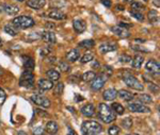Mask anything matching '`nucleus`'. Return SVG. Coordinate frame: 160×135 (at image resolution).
I'll return each mask as SVG.
<instances>
[{
  "label": "nucleus",
  "mask_w": 160,
  "mask_h": 135,
  "mask_svg": "<svg viewBox=\"0 0 160 135\" xmlns=\"http://www.w3.org/2000/svg\"><path fill=\"white\" fill-rule=\"evenodd\" d=\"M154 4H155V6H156L157 7H160V4H159V0H154Z\"/></svg>",
  "instance_id": "53"
},
{
  "label": "nucleus",
  "mask_w": 160,
  "mask_h": 135,
  "mask_svg": "<svg viewBox=\"0 0 160 135\" xmlns=\"http://www.w3.org/2000/svg\"><path fill=\"white\" fill-rule=\"evenodd\" d=\"M59 68L62 72H68L71 70V66L66 63V62H60L59 63Z\"/></svg>",
  "instance_id": "36"
},
{
  "label": "nucleus",
  "mask_w": 160,
  "mask_h": 135,
  "mask_svg": "<svg viewBox=\"0 0 160 135\" xmlns=\"http://www.w3.org/2000/svg\"><path fill=\"white\" fill-rule=\"evenodd\" d=\"M73 27H74V30L76 31L77 33H82L87 29V24H86V22L82 19H75L73 22Z\"/></svg>",
  "instance_id": "14"
},
{
  "label": "nucleus",
  "mask_w": 160,
  "mask_h": 135,
  "mask_svg": "<svg viewBox=\"0 0 160 135\" xmlns=\"http://www.w3.org/2000/svg\"><path fill=\"white\" fill-rule=\"evenodd\" d=\"M102 130V124L94 120H88L82 123L81 131L83 135H98Z\"/></svg>",
  "instance_id": "2"
},
{
  "label": "nucleus",
  "mask_w": 160,
  "mask_h": 135,
  "mask_svg": "<svg viewBox=\"0 0 160 135\" xmlns=\"http://www.w3.org/2000/svg\"><path fill=\"white\" fill-rule=\"evenodd\" d=\"M19 85L26 88H32L34 85V75L30 70H25L20 76Z\"/></svg>",
  "instance_id": "4"
},
{
  "label": "nucleus",
  "mask_w": 160,
  "mask_h": 135,
  "mask_svg": "<svg viewBox=\"0 0 160 135\" xmlns=\"http://www.w3.org/2000/svg\"><path fill=\"white\" fill-rule=\"evenodd\" d=\"M94 45H95V43H94V41H93V40L82 41H80V43L78 44V46L80 48H86V49L94 47Z\"/></svg>",
  "instance_id": "30"
},
{
  "label": "nucleus",
  "mask_w": 160,
  "mask_h": 135,
  "mask_svg": "<svg viewBox=\"0 0 160 135\" xmlns=\"http://www.w3.org/2000/svg\"><path fill=\"white\" fill-rule=\"evenodd\" d=\"M120 27H122V28H125V29H127V28H130V27H132V25L131 24H125V22H120Z\"/></svg>",
  "instance_id": "46"
},
{
  "label": "nucleus",
  "mask_w": 160,
  "mask_h": 135,
  "mask_svg": "<svg viewBox=\"0 0 160 135\" xmlns=\"http://www.w3.org/2000/svg\"><path fill=\"white\" fill-rule=\"evenodd\" d=\"M59 130V126L56 121H48L46 124V131L50 134H56Z\"/></svg>",
  "instance_id": "24"
},
{
  "label": "nucleus",
  "mask_w": 160,
  "mask_h": 135,
  "mask_svg": "<svg viewBox=\"0 0 160 135\" xmlns=\"http://www.w3.org/2000/svg\"><path fill=\"white\" fill-rule=\"evenodd\" d=\"M92 68H95V67H96V68H99V63H98V61H96V60H94L93 59L92 60Z\"/></svg>",
  "instance_id": "47"
},
{
  "label": "nucleus",
  "mask_w": 160,
  "mask_h": 135,
  "mask_svg": "<svg viewBox=\"0 0 160 135\" xmlns=\"http://www.w3.org/2000/svg\"><path fill=\"white\" fill-rule=\"evenodd\" d=\"M102 97H104V99L107 101H112L118 97V92L114 89V88H108V89H106L104 92Z\"/></svg>",
  "instance_id": "16"
},
{
  "label": "nucleus",
  "mask_w": 160,
  "mask_h": 135,
  "mask_svg": "<svg viewBox=\"0 0 160 135\" xmlns=\"http://www.w3.org/2000/svg\"><path fill=\"white\" fill-rule=\"evenodd\" d=\"M128 108L130 110V112H133V113H149V112H151V108H149L138 102L130 103V104L128 105Z\"/></svg>",
  "instance_id": "8"
},
{
  "label": "nucleus",
  "mask_w": 160,
  "mask_h": 135,
  "mask_svg": "<svg viewBox=\"0 0 160 135\" xmlns=\"http://www.w3.org/2000/svg\"><path fill=\"white\" fill-rule=\"evenodd\" d=\"M17 135H28L26 132H24V131H19L18 133H17Z\"/></svg>",
  "instance_id": "54"
},
{
  "label": "nucleus",
  "mask_w": 160,
  "mask_h": 135,
  "mask_svg": "<svg viewBox=\"0 0 160 135\" xmlns=\"http://www.w3.org/2000/svg\"><path fill=\"white\" fill-rule=\"evenodd\" d=\"M125 1H127V2H132L133 0H125Z\"/></svg>",
  "instance_id": "56"
},
{
  "label": "nucleus",
  "mask_w": 160,
  "mask_h": 135,
  "mask_svg": "<svg viewBox=\"0 0 160 135\" xmlns=\"http://www.w3.org/2000/svg\"><path fill=\"white\" fill-rule=\"evenodd\" d=\"M46 75H47V77H48V80H50V81H52V82L58 81V80L60 79V74H59L56 69H49V70L46 72Z\"/></svg>",
  "instance_id": "25"
},
{
  "label": "nucleus",
  "mask_w": 160,
  "mask_h": 135,
  "mask_svg": "<svg viewBox=\"0 0 160 135\" xmlns=\"http://www.w3.org/2000/svg\"><path fill=\"white\" fill-rule=\"evenodd\" d=\"M19 7L15 4H3V11L9 15H15L19 12Z\"/></svg>",
  "instance_id": "20"
},
{
  "label": "nucleus",
  "mask_w": 160,
  "mask_h": 135,
  "mask_svg": "<svg viewBox=\"0 0 160 135\" xmlns=\"http://www.w3.org/2000/svg\"><path fill=\"white\" fill-rule=\"evenodd\" d=\"M1 44H2V41H1V37H0V46H1Z\"/></svg>",
  "instance_id": "58"
},
{
  "label": "nucleus",
  "mask_w": 160,
  "mask_h": 135,
  "mask_svg": "<svg viewBox=\"0 0 160 135\" xmlns=\"http://www.w3.org/2000/svg\"><path fill=\"white\" fill-rule=\"evenodd\" d=\"M122 127L124 129H130L132 127V119L130 117H126L122 120Z\"/></svg>",
  "instance_id": "33"
},
{
  "label": "nucleus",
  "mask_w": 160,
  "mask_h": 135,
  "mask_svg": "<svg viewBox=\"0 0 160 135\" xmlns=\"http://www.w3.org/2000/svg\"><path fill=\"white\" fill-rule=\"evenodd\" d=\"M118 96L124 101H130L135 98L133 94H131L130 92H128L126 89H121L120 92H118Z\"/></svg>",
  "instance_id": "22"
},
{
  "label": "nucleus",
  "mask_w": 160,
  "mask_h": 135,
  "mask_svg": "<svg viewBox=\"0 0 160 135\" xmlns=\"http://www.w3.org/2000/svg\"><path fill=\"white\" fill-rule=\"evenodd\" d=\"M117 9L118 10V11H124V9H125V7H124V6H120V4H118Z\"/></svg>",
  "instance_id": "52"
},
{
  "label": "nucleus",
  "mask_w": 160,
  "mask_h": 135,
  "mask_svg": "<svg viewBox=\"0 0 160 135\" xmlns=\"http://www.w3.org/2000/svg\"><path fill=\"white\" fill-rule=\"evenodd\" d=\"M94 59V55L91 53V52H87V53H84L83 55H82V58H81V63H88V62H91L92 60Z\"/></svg>",
  "instance_id": "35"
},
{
  "label": "nucleus",
  "mask_w": 160,
  "mask_h": 135,
  "mask_svg": "<svg viewBox=\"0 0 160 135\" xmlns=\"http://www.w3.org/2000/svg\"><path fill=\"white\" fill-rule=\"evenodd\" d=\"M48 63H55L56 62V56H51V58H49L47 60Z\"/></svg>",
  "instance_id": "51"
},
{
  "label": "nucleus",
  "mask_w": 160,
  "mask_h": 135,
  "mask_svg": "<svg viewBox=\"0 0 160 135\" xmlns=\"http://www.w3.org/2000/svg\"><path fill=\"white\" fill-rule=\"evenodd\" d=\"M4 32L8 33V34L11 35V36H16L18 31H17V29L14 27V26L6 25V26H4Z\"/></svg>",
  "instance_id": "29"
},
{
  "label": "nucleus",
  "mask_w": 160,
  "mask_h": 135,
  "mask_svg": "<svg viewBox=\"0 0 160 135\" xmlns=\"http://www.w3.org/2000/svg\"><path fill=\"white\" fill-rule=\"evenodd\" d=\"M131 9L138 10V11H143V10H145V6L140 3V2H132V4H131Z\"/></svg>",
  "instance_id": "37"
},
{
  "label": "nucleus",
  "mask_w": 160,
  "mask_h": 135,
  "mask_svg": "<svg viewBox=\"0 0 160 135\" xmlns=\"http://www.w3.org/2000/svg\"><path fill=\"white\" fill-rule=\"evenodd\" d=\"M41 37H42L44 41L47 43L48 45H55L56 41H57L56 34L52 32V31H44Z\"/></svg>",
  "instance_id": "10"
},
{
  "label": "nucleus",
  "mask_w": 160,
  "mask_h": 135,
  "mask_svg": "<svg viewBox=\"0 0 160 135\" xmlns=\"http://www.w3.org/2000/svg\"><path fill=\"white\" fill-rule=\"evenodd\" d=\"M102 3L104 4L106 7H111V0H102Z\"/></svg>",
  "instance_id": "45"
},
{
  "label": "nucleus",
  "mask_w": 160,
  "mask_h": 135,
  "mask_svg": "<svg viewBox=\"0 0 160 135\" xmlns=\"http://www.w3.org/2000/svg\"><path fill=\"white\" fill-rule=\"evenodd\" d=\"M48 16H49L51 19H55V20H63L66 18V15L64 13H62L59 10H52L48 13Z\"/></svg>",
  "instance_id": "19"
},
{
  "label": "nucleus",
  "mask_w": 160,
  "mask_h": 135,
  "mask_svg": "<svg viewBox=\"0 0 160 135\" xmlns=\"http://www.w3.org/2000/svg\"><path fill=\"white\" fill-rule=\"evenodd\" d=\"M143 61H144V58L142 55H136L132 60V67L136 69L141 68L142 64H143Z\"/></svg>",
  "instance_id": "28"
},
{
  "label": "nucleus",
  "mask_w": 160,
  "mask_h": 135,
  "mask_svg": "<svg viewBox=\"0 0 160 135\" xmlns=\"http://www.w3.org/2000/svg\"><path fill=\"white\" fill-rule=\"evenodd\" d=\"M139 100H140L141 102L145 103V104L153 102V98H152L151 96L148 95V94H142V95H140V96H139Z\"/></svg>",
  "instance_id": "32"
},
{
  "label": "nucleus",
  "mask_w": 160,
  "mask_h": 135,
  "mask_svg": "<svg viewBox=\"0 0 160 135\" xmlns=\"http://www.w3.org/2000/svg\"><path fill=\"white\" fill-rule=\"evenodd\" d=\"M63 89H64L63 83H58V84L55 85V87H53V93H55V95L57 96H60L62 94V92H63Z\"/></svg>",
  "instance_id": "34"
},
{
  "label": "nucleus",
  "mask_w": 160,
  "mask_h": 135,
  "mask_svg": "<svg viewBox=\"0 0 160 135\" xmlns=\"http://www.w3.org/2000/svg\"><path fill=\"white\" fill-rule=\"evenodd\" d=\"M17 1H18V2H24L25 0H17Z\"/></svg>",
  "instance_id": "57"
},
{
  "label": "nucleus",
  "mask_w": 160,
  "mask_h": 135,
  "mask_svg": "<svg viewBox=\"0 0 160 135\" xmlns=\"http://www.w3.org/2000/svg\"><path fill=\"white\" fill-rule=\"evenodd\" d=\"M12 24L17 29H28V28H31L34 26V20H33L32 17L22 15V16L15 17L12 20Z\"/></svg>",
  "instance_id": "3"
},
{
  "label": "nucleus",
  "mask_w": 160,
  "mask_h": 135,
  "mask_svg": "<svg viewBox=\"0 0 160 135\" xmlns=\"http://www.w3.org/2000/svg\"><path fill=\"white\" fill-rule=\"evenodd\" d=\"M111 108L113 110L115 114H118V115H123L124 112H125V108H124V106L122 104H120V103L118 102H114L112 103V105H111Z\"/></svg>",
  "instance_id": "26"
},
{
  "label": "nucleus",
  "mask_w": 160,
  "mask_h": 135,
  "mask_svg": "<svg viewBox=\"0 0 160 135\" xmlns=\"http://www.w3.org/2000/svg\"><path fill=\"white\" fill-rule=\"evenodd\" d=\"M131 48H132L133 50H136V51H141V52H145V53L149 52L148 49L142 47V46H131Z\"/></svg>",
  "instance_id": "41"
},
{
  "label": "nucleus",
  "mask_w": 160,
  "mask_h": 135,
  "mask_svg": "<svg viewBox=\"0 0 160 135\" xmlns=\"http://www.w3.org/2000/svg\"><path fill=\"white\" fill-rule=\"evenodd\" d=\"M52 135H53V134H52Z\"/></svg>",
  "instance_id": "61"
},
{
  "label": "nucleus",
  "mask_w": 160,
  "mask_h": 135,
  "mask_svg": "<svg viewBox=\"0 0 160 135\" xmlns=\"http://www.w3.org/2000/svg\"><path fill=\"white\" fill-rule=\"evenodd\" d=\"M130 15L132 17H135L137 20H139V22H144V19H145V17H144V15L142 14L141 11H138V10H135V9H130Z\"/></svg>",
  "instance_id": "27"
},
{
  "label": "nucleus",
  "mask_w": 160,
  "mask_h": 135,
  "mask_svg": "<svg viewBox=\"0 0 160 135\" xmlns=\"http://www.w3.org/2000/svg\"><path fill=\"white\" fill-rule=\"evenodd\" d=\"M46 0H28L27 6L33 10H41L45 7Z\"/></svg>",
  "instance_id": "15"
},
{
  "label": "nucleus",
  "mask_w": 160,
  "mask_h": 135,
  "mask_svg": "<svg viewBox=\"0 0 160 135\" xmlns=\"http://www.w3.org/2000/svg\"><path fill=\"white\" fill-rule=\"evenodd\" d=\"M111 31H112V32L114 33L117 36H118V37H122V38H126L130 35V33L128 32L127 29L120 27V26H114V27H112L111 28Z\"/></svg>",
  "instance_id": "12"
},
{
  "label": "nucleus",
  "mask_w": 160,
  "mask_h": 135,
  "mask_svg": "<svg viewBox=\"0 0 160 135\" xmlns=\"http://www.w3.org/2000/svg\"><path fill=\"white\" fill-rule=\"evenodd\" d=\"M123 80H124V82H125V84L127 85L128 87L132 88V89H135V90H143L144 89L143 84H142V83L133 76H130V75L129 76H125L123 78Z\"/></svg>",
  "instance_id": "5"
},
{
  "label": "nucleus",
  "mask_w": 160,
  "mask_h": 135,
  "mask_svg": "<svg viewBox=\"0 0 160 135\" xmlns=\"http://www.w3.org/2000/svg\"><path fill=\"white\" fill-rule=\"evenodd\" d=\"M35 112H37L38 114H40V115H42V116H47L48 115L46 112H43L42 110H38H38H35Z\"/></svg>",
  "instance_id": "49"
},
{
  "label": "nucleus",
  "mask_w": 160,
  "mask_h": 135,
  "mask_svg": "<svg viewBox=\"0 0 160 135\" xmlns=\"http://www.w3.org/2000/svg\"><path fill=\"white\" fill-rule=\"evenodd\" d=\"M0 126H1V121H0Z\"/></svg>",
  "instance_id": "59"
},
{
  "label": "nucleus",
  "mask_w": 160,
  "mask_h": 135,
  "mask_svg": "<svg viewBox=\"0 0 160 135\" xmlns=\"http://www.w3.org/2000/svg\"><path fill=\"white\" fill-rule=\"evenodd\" d=\"M49 53H50V49L48 48V47H45V48H42V49H41L40 54H41L42 56H44V55H48Z\"/></svg>",
  "instance_id": "44"
},
{
  "label": "nucleus",
  "mask_w": 160,
  "mask_h": 135,
  "mask_svg": "<svg viewBox=\"0 0 160 135\" xmlns=\"http://www.w3.org/2000/svg\"><path fill=\"white\" fill-rule=\"evenodd\" d=\"M130 61H131V58L129 55H127V54H122V55L120 56L121 63H130Z\"/></svg>",
  "instance_id": "40"
},
{
  "label": "nucleus",
  "mask_w": 160,
  "mask_h": 135,
  "mask_svg": "<svg viewBox=\"0 0 160 135\" xmlns=\"http://www.w3.org/2000/svg\"><path fill=\"white\" fill-rule=\"evenodd\" d=\"M65 58L68 60V62L74 63V62H76L77 60L80 58V52L77 50V49H72V50H69L68 52L66 53Z\"/></svg>",
  "instance_id": "17"
},
{
  "label": "nucleus",
  "mask_w": 160,
  "mask_h": 135,
  "mask_svg": "<svg viewBox=\"0 0 160 135\" xmlns=\"http://www.w3.org/2000/svg\"><path fill=\"white\" fill-rule=\"evenodd\" d=\"M45 130L43 129V127H37V128H33L32 133L33 135H43Z\"/></svg>",
  "instance_id": "39"
},
{
  "label": "nucleus",
  "mask_w": 160,
  "mask_h": 135,
  "mask_svg": "<svg viewBox=\"0 0 160 135\" xmlns=\"http://www.w3.org/2000/svg\"><path fill=\"white\" fill-rule=\"evenodd\" d=\"M108 133H109V135H118L120 133V128H118V126L110 127L109 130H108Z\"/></svg>",
  "instance_id": "38"
},
{
  "label": "nucleus",
  "mask_w": 160,
  "mask_h": 135,
  "mask_svg": "<svg viewBox=\"0 0 160 135\" xmlns=\"http://www.w3.org/2000/svg\"><path fill=\"white\" fill-rule=\"evenodd\" d=\"M148 19L151 22L152 25H157L159 22V15L156 10H151L148 14Z\"/></svg>",
  "instance_id": "23"
},
{
  "label": "nucleus",
  "mask_w": 160,
  "mask_h": 135,
  "mask_svg": "<svg viewBox=\"0 0 160 135\" xmlns=\"http://www.w3.org/2000/svg\"><path fill=\"white\" fill-rule=\"evenodd\" d=\"M98 116L105 123H110L115 120V113L112 108L106 103H99L98 105Z\"/></svg>",
  "instance_id": "1"
},
{
  "label": "nucleus",
  "mask_w": 160,
  "mask_h": 135,
  "mask_svg": "<svg viewBox=\"0 0 160 135\" xmlns=\"http://www.w3.org/2000/svg\"><path fill=\"white\" fill-rule=\"evenodd\" d=\"M118 49L117 43H102L98 47V50L102 53H108L111 51H114Z\"/></svg>",
  "instance_id": "11"
},
{
  "label": "nucleus",
  "mask_w": 160,
  "mask_h": 135,
  "mask_svg": "<svg viewBox=\"0 0 160 135\" xmlns=\"http://www.w3.org/2000/svg\"><path fill=\"white\" fill-rule=\"evenodd\" d=\"M159 62L156 61V60H149V61L146 63L145 65V69L148 70V72H151V74L153 75H157V76H159Z\"/></svg>",
  "instance_id": "9"
},
{
  "label": "nucleus",
  "mask_w": 160,
  "mask_h": 135,
  "mask_svg": "<svg viewBox=\"0 0 160 135\" xmlns=\"http://www.w3.org/2000/svg\"><path fill=\"white\" fill-rule=\"evenodd\" d=\"M95 77H96V75H95L94 71H88L82 75L81 79H82V81H84V82H90V81H92Z\"/></svg>",
  "instance_id": "31"
},
{
  "label": "nucleus",
  "mask_w": 160,
  "mask_h": 135,
  "mask_svg": "<svg viewBox=\"0 0 160 135\" xmlns=\"http://www.w3.org/2000/svg\"><path fill=\"white\" fill-rule=\"evenodd\" d=\"M136 135H138V134H136Z\"/></svg>",
  "instance_id": "60"
},
{
  "label": "nucleus",
  "mask_w": 160,
  "mask_h": 135,
  "mask_svg": "<svg viewBox=\"0 0 160 135\" xmlns=\"http://www.w3.org/2000/svg\"><path fill=\"white\" fill-rule=\"evenodd\" d=\"M7 99V94L6 92H4L3 89H2L1 87H0V104H2V103L6 101Z\"/></svg>",
  "instance_id": "42"
},
{
  "label": "nucleus",
  "mask_w": 160,
  "mask_h": 135,
  "mask_svg": "<svg viewBox=\"0 0 160 135\" xmlns=\"http://www.w3.org/2000/svg\"><path fill=\"white\" fill-rule=\"evenodd\" d=\"M107 76L106 75H100V76L95 77L91 82V88L93 90H99L104 87L106 81H107Z\"/></svg>",
  "instance_id": "7"
},
{
  "label": "nucleus",
  "mask_w": 160,
  "mask_h": 135,
  "mask_svg": "<svg viewBox=\"0 0 160 135\" xmlns=\"http://www.w3.org/2000/svg\"><path fill=\"white\" fill-rule=\"evenodd\" d=\"M68 135H78V134H77L76 132H75L72 128H68Z\"/></svg>",
  "instance_id": "50"
},
{
  "label": "nucleus",
  "mask_w": 160,
  "mask_h": 135,
  "mask_svg": "<svg viewBox=\"0 0 160 135\" xmlns=\"http://www.w3.org/2000/svg\"><path fill=\"white\" fill-rule=\"evenodd\" d=\"M22 59H24V66H25L26 70L32 71L33 69H34V60L27 55H22Z\"/></svg>",
  "instance_id": "21"
},
{
  "label": "nucleus",
  "mask_w": 160,
  "mask_h": 135,
  "mask_svg": "<svg viewBox=\"0 0 160 135\" xmlns=\"http://www.w3.org/2000/svg\"><path fill=\"white\" fill-rule=\"evenodd\" d=\"M105 71H107V72H108V75H107L108 77L111 76V74H112V69H111V67H110V66H106V67H105Z\"/></svg>",
  "instance_id": "48"
},
{
  "label": "nucleus",
  "mask_w": 160,
  "mask_h": 135,
  "mask_svg": "<svg viewBox=\"0 0 160 135\" xmlns=\"http://www.w3.org/2000/svg\"><path fill=\"white\" fill-rule=\"evenodd\" d=\"M38 87H40L41 89H43V90H49V89H51V88L53 87L52 81H50V80H47V79L38 80Z\"/></svg>",
  "instance_id": "18"
},
{
  "label": "nucleus",
  "mask_w": 160,
  "mask_h": 135,
  "mask_svg": "<svg viewBox=\"0 0 160 135\" xmlns=\"http://www.w3.org/2000/svg\"><path fill=\"white\" fill-rule=\"evenodd\" d=\"M2 10H3V4H1V6H0V12H1Z\"/></svg>",
  "instance_id": "55"
},
{
  "label": "nucleus",
  "mask_w": 160,
  "mask_h": 135,
  "mask_svg": "<svg viewBox=\"0 0 160 135\" xmlns=\"http://www.w3.org/2000/svg\"><path fill=\"white\" fill-rule=\"evenodd\" d=\"M31 101H32L34 104L40 105V106L45 108H49V106L51 105L50 100L44 95H37V94L32 95V96H31Z\"/></svg>",
  "instance_id": "6"
},
{
  "label": "nucleus",
  "mask_w": 160,
  "mask_h": 135,
  "mask_svg": "<svg viewBox=\"0 0 160 135\" xmlns=\"http://www.w3.org/2000/svg\"><path fill=\"white\" fill-rule=\"evenodd\" d=\"M148 87H149V89H151L152 92L156 93V94H158V93H159V87H158V85L154 84V83H148Z\"/></svg>",
  "instance_id": "43"
},
{
  "label": "nucleus",
  "mask_w": 160,
  "mask_h": 135,
  "mask_svg": "<svg viewBox=\"0 0 160 135\" xmlns=\"http://www.w3.org/2000/svg\"><path fill=\"white\" fill-rule=\"evenodd\" d=\"M81 114L86 117H92L93 115L95 114V106L92 104V103H88L84 106H82L81 110Z\"/></svg>",
  "instance_id": "13"
}]
</instances>
